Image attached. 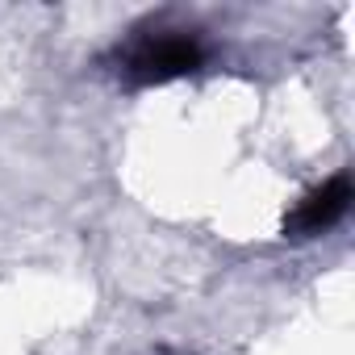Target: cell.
I'll use <instances>...</instances> for the list:
<instances>
[{
    "mask_svg": "<svg viewBox=\"0 0 355 355\" xmlns=\"http://www.w3.org/2000/svg\"><path fill=\"white\" fill-rule=\"evenodd\" d=\"M205 59L201 42L184 30H155L117 51V71L130 84H167L175 76L197 71Z\"/></svg>",
    "mask_w": 355,
    "mask_h": 355,
    "instance_id": "1",
    "label": "cell"
},
{
    "mask_svg": "<svg viewBox=\"0 0 355 355\" xmlns=\"http://www.w3.org/2000/svg\"><path fill=\"white\" fill-rule=\"evenodd\" d=\"M347 209H351V175L338 171V175H330L326 184L309 189V193L297 201V209L284 218V234H293V239H313V234L330 230Z\"/></svg>",
    "mask_w": 355,
    "mask_h": 355,
    "instance_id": "2",
    "label": "cell"
}]
</instances>
